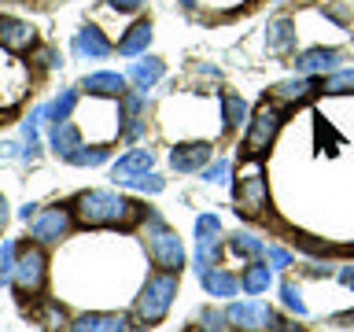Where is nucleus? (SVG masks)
Returning a JSON list of instances; mask_svg holds the SVG:
<instances>
[{"label": "nucleus", "mask_w": 354, "mask_h": 332, "mask_svg": "<svg viewBox=\"0 0 354 332\" xmlns=\"http://www.w3.org/2000/svg\"><path fill=\"white\" fill-rule=\"evenodd\" d=\"M144 218L137 199H126L111 188H93L74 199V221L82 229H129Z\"/></svg>", "instance_id": "1"}, {"label": "nucleus", "mask_w": 354, "mask_h": 332, "mask_svg": "<svg viewBox=\"0 0 354 332\" xmlns=\"http://www.w3.org/2000/svg\"><path fill=\"white\" fill-rule=\"evenodd\" d=\"M177 295V273H151L148 281L140 284V295H137V310H133V317H137V329H151L159 325L166 317V310H170Z\"/></svg>", "instance_id": "2"}, {"label": "nucleus", "mask_w": 354, "mask_h": 332, "mask_svg": "<svg viewBox=\"0 0 354 332\" xmlns=\"http://www.w3.org/2000/svg\"><path fill=\"white\" fill-rule=\"evenodd\" d=\"M144 248H148V259L166 273H181L185 266V248L181 237L166 225L159 214H148V232H144Z\"/></svg>", "instance_id": "3"}, {"label": "nucleus", "mask_w": 354, "mask_h": 332, "mask_svg": "<svg viewBox=\"0 0 354 332\" xmlns=\"http://www.w3.org/2000/svg\"><path fill=\"white\" fill-rule=\"evenodd\" d=\"M270 207V185H266V166L259 159H248L240 166L236 181V214L243 218H262Z\"/></svg>", "instance_id": "4"}, {"label": "nucleus", "mask_w": 354, "mask_h": 332, "mask_svg": "<svg viewBox=\"0 0 354 332\" xmlns=\"http://www.w3.org/2000/svg\"><path fill=\"white\" fill-rule=\"evenodd\" d=\"M281 126H284V111L277 107V100H262L259 111L248 118V137H243L248 159H259L262 151H270L277 133H281Z\"/></svg>", "instance_id": "5"}, {"label": "nucleus", "mask_w": 354, "mask_h": 332, "mask_svg": "<svg viewBox=\"0 0 354 332\" xmlns=\"http://www.w3.org/2000/svg\"><path fill=\"white\" fill-rule=\"evenodd\" d=\"M44 281H48V255L41 251V243H33V248L19 251L15 255V273H11V284H15V292L22 299L37 295Z\"/></svg>", "instance_id": "6"}, {"label": "nucleus", "mask_w": 354, "mask_h": 332, "mask_svg": "<svg viewBox=\"0 0 354 332\" xmlns=\"http://www.w3.org/2000/svg\"><path fill=\"white\" fill-rule=\"evenodd\" d=\"M273 317L277 314L270 310V303H262V299H243V303H232L225 310L229 329H240V332H270Z\"/></svg>", "instance_id": "7"}, {"label": "nucleus", "mask_w": 354, "mask_h": 332, "mask_svg": "<svg viewBox=\"0 0 354 332\" xmlns=\"http://www.w3.org/2000/svg\"><path fill=\"white\" fill-rule=\"evenodd\" d=\"M30 89V71L19 59H11L8 48H0V107H11L26 96Z\"/></svg>", "instance_id": "8"}, {"label": "nucleus", "mask_w": 354, "mask_h": 332, "mask_svg": "<svg viewBox=\"0 0 354 332\" xmlns=\"http://www.w3.org/2000/svg\"><path fill=\"white\" fill-rule=\"evenodd\" d=\"M30 232L37 243H59L66 232H71V210H63V207L41 210V214L30 221Z\"/></svg>", "instance_id": "9"}, {"label": "nucleus", "mask_w": 354, "mask_h": 332, "mask_svg": "<svg viewBox=\"0 0 354 332\" xmlns=\"http://www.w3.org/2000/svg\"><path fill=\"white\" fill-rule=\"evenodd\" d=\"M218 240H221V218L218 214H199L196 218V266H214L218 259Z\"/></svg>", "instance_id": "10"}, {"label": "nucleus", "mask_w": 354, "mask_h": 332, "mask_svg": "<svg viewBox=\"0 0 354 332\" xmlns=\"http://www.w3.org/2000/svg\"><path fill=\"white\" fill-rule=\"evenodd\" d=\"M207 163H210V144L207 140H188V144H177L170 151V166L177 174H196V170H203Z\"/></svg>", "instance_id": "11"}, {"label": "nucleus", "mask_w": 354, "mask_h": 332, "mask_svg": "<svg viewBox=\"0 0 354 332\" xmlns=\"http://www.w3.org/2000/svg\"><path fill=\"white\" fill-rule=\"evenodd\" d=\"M33 37H37V30H33L30 22L11 19V15H0V48H8V52H26V48H33Z\"/></svg>", "instance_id": "12"}, {"label": "nucleus", "mask_w": 354, "mask_h": 332, "mask_svg": "<svg viewBox=\"0 0 354 332\" xmlns=\"http://www.w3.org/2000/svg\"><path fill=\"white\" fill-rule=\"evenodd\" d=\"M314 93H321V82H314V77H306V74L284 77V82L273 85V100H277V104H306Z\"/></svg>", "instance_id": "13"}, {"label": "nucleus", "mask_w": 354, "mask_h": 332, "mask_svg": "<svg viewBox=\"0 0 354 332\" xmlns=\"http://www.w3.org/2000/svg\"><path fill=\"white\" fill-rule=\"evenodd\" d=\"M151 166H155V151L151 148H133V151H126L115 166H111V177H115V185H122V181H129V177H137V174H148Z\"/></svg>", "instance_id": "14"}, {"label": "nucleus", "mask_w": 354, "mask_h": 332, "mask_svg": "<svg viewBox=\"0 0 354 332\" xmlns=\"http://www.w3.org/2000/svg\"><path fill=\"white\" fill-rule=\"evenodd\" d=\"M336 63H339V52H336V48H321V44H317V48H306V52L295 55V71L306 74V77L336 71Z\"/></svg>", "instance_id": "15"}, {"label": "nucleus", "mask_w": 354, "mask_h": 332, "mask_svg": "<svg viewBox=\"0 0 354 332\" xmlns=\"http://www.w3.org/2000/svg\"><path fill=\"white\" fill-rule=\"evenodd\" d=\"M66 332H126V317L107 314V310H88V314L74 317Z\"/></svg>", "instance_id": "16"}, {"label": "nucleus", "mask_w": 354, "mask_h": 332, "mask_svg": "<svg viewBox=\"0 0 354 332\" xmlns=\"http://www.w3.org/2000/svg\"><path fill=\"white\" fill-rule=\"evenodd\" d=\"M82 89L88 96H107V100H122L126 93V74L118 71H100V74H85Z\"/></svg>", "instance_id": "17"}, {"label": "nucleus", "mask_w": 354, "mask_h": 332, "mask_svg": "<svg viewBox=\"0 0 354 332\" xmlns=\"http://www.w3.org/2000/svg\"><path fill=\"white\" fill-rule=\"evenodd\" d=\"M196 273H199V284H203V292L207 295H214V299H232L236 295V288H240V281L232 273H225V270H214V266H196Z\"/></svg>", "instance_id": "18"}, {"label": "nucleus", "mask_w": 354, "mask_h": 332, "mask_svg": "<svg viewBox=\"0 0 354 332\" xmlns=\"http://www.w3.org/2000/svg\"><path fill=\"white\" fill-rule=\"evenodd\" d=\"M48 148H52L55 155H59L63 163H66L77 148H82V129H77L74 122H55L52 133H48Z\"/></svg>", "instance_id": "19"}, {"label": "nucleus", "mask_w": 354, "mask_h": 332, "mask_svg": "<svg viewBox=\"0 0 354 332\" xmlns=\"http://www.w3.org/2000/svg\"><path fill=\"white\" fill-rule=\"evenodd\" d=\"M74 52L82 55V59H107V55H111V41L96 26H82V30H77V37H74Z\"/></svg>", "instance_id": "20"}, {"label": "nucleus", "mask_w": 354, "mask_h": 332, "mask_svg": "<svg viewBox=\"0 0 354 332\" xmlns=\"http://www.w3.org/2000/svg\"><path fill=\"white\" fill-rule=\"evenodd\" d=\"M266 48L273 55H288L295 48V19H273L266 26Z\"/></svg>", "instance_id": "21"}, {"label": "nucleus", "mask_w": 354, "mask_h": 332, "mask_svg": "<svg viewBox=\"0 0 354 332\" xmlns=\"http://www.w3.org/2000/svg\"><path fill=\"white\" fill-rule=\"evenodd\" d=\"M240 288L248 295H266L273 288V266H266V259H254L240 277Z\"/></svg>", "instance_id": "22"}, {"label": "nucleus", "mask_w": 354, "mask_h": 332, "mask_svg": "<svg viewBox=\"0 0 354 332\" xmlns=\"http://www.w3.org/2000/svg\"><path fill=\"white\" fill-rule=\"evenodd\" d=\"M166 74V66H162V59H155V55H148V59H137L129 66V74H126V82H133L140 89V93H148V89L159 82V77Z\"/></svg>", "instance_id": "23"}, {"label": "nucleus", "mask_w": 354, "mask_h": 332, "mask_svg": "<svg viewBox=\"0 0 354 332\" xmlns=\"http://www.w3.org/2000/svg\"><path fill=\"white\" fill-rule=\"evenodd\" d=\"M148 44H151V22H133L126 37L118 41V55H140L148 52Z\"/></svg>", "instance_id": "24"}, {"label": "nucleus", "mask_w": 354, "mask_h": 332, "mask_svg": "<svg viewBox=\"0 0 354 332\" xmlns=\"http://www.w3.org/2000/svg\"><path fill=\"white\" fill-rule=\"evenodd\" d=\"M33 317H37V325H41V329H48V332L71 329V321H66V310H63L59 299H44V303L33 310Z\"/></svg>", "instance_id": "25"}, {"label": "nucleus", "mask_w": 354, "mask_h": 332, "mask_svg": "<svg viewBox=\"0 0 354 332\" xmlns=\"http://www.w3.org/2000/svg\"><path fill=\"white\" fill-rule=\"evenodd\" d=\"M229 251L236 255V259H248V262L266 259V243L259 237H251V232H232V237H229Z\"/></svg>", "instance_id": "26"}, {"label": "nucleus", "mask_w": 354, "mask_h": 332, "mask_svg": "<svg viewBox=\"0 0 354 332\" xmlns=\"http://www.w3.org/2000/svg\"><path fill=\"white\" fill-rule=\"evenodd\" d=\"M74 104H77V93H74V89H63V93L55 96L48 107H44V118H48L52 126H55V122H71V115H74Z\"/></svg>", "instance_id": "27"}, {"label": "nucleus", "mask_w": 354, "mask_h": 332, "mask_svg": "<svg viewBox=\"0 0 354 332\" xmlns=\"http://www.w3.org/2000/svg\"><path fill=\"white\" fill-rule=\"evenodd\" d=\"M221 107H225V129H240L243 122H248V104H243V96L236 93H229L225 100H221Z\"/></svg>", "instance_id": "28"}, {"label": "nucleus", "mask_w": 354, "mask_h": 332, "mask_svg": "<svg viewBox=\"0 0 354 332\" xmlns=\"http://www.w3.org/2000/svg\"><path fill=\"white\" fill-rule=\"evenodd\" d=\"M107 155H111L107 144H88V148L82 144V148H77L66 163H71V166H100V163H107Z\"/></svg>", "instance_id": "29"}, {"label": "nucleus", "mask_w": 354, "mask_h": 332, "mask_svg": "<svg viewBox=\"0 0 354 332\" xmlns=\"http://www.w3.org/2000/svg\"><path fill=\"white\" fill-rule=\"evenodd\" d=\"M321 89L332 96H343V93H354V66L351 71H332L325 82H321Z\"/></svg>", "instance_id": "30"}, {"label": "nucleus", "mask_w": 354, "mask_h": 332, "mask_svg": "<svg viewBox=\"0 0 354 332\" xmlns=\"http://www.w3.org/2000/svg\"><path fill=\"white\" fill-rule=\"evenodd\" d=\"M122 185H126V188H133V192H162V188H166V181H162V177L159 174H137V177H129V181H122Z\"/></svg>", "instance_id": "31"}, {"label": "nucleus", "mask_w": 354, "mask_h": 332, "mask_svg": "<svg viewBox=\"0 0 354 332\" xmlns=\"http://www.w3.org/2000/svg\"><path fill=\"white\" fill-rule=\"evenodd\" d=\"M15 243H11V240H4V243H0V288H4V284H11V273H15Z\"/></svg>", "instance_id": "32"}, {"label": "nucleus", "mask_w": 354, "mask_h": 332, "mask_svg": "<svg viewBox=\"0 0 354 332\" xmlns=\"http://www.w3.org/2000/svg\"><path fill=\"white\" fill-rule=\"evenodd\" d=\"M281 303L292 310V314H299V317L306 314V303H303V295H299L295 284H281Z\"/></svg>", "instance_id": "33"}, {"label": "nucleus", "mask_w": 354, "mask_h": 332, "mask_svg": "<svg viewBox=\"0 0 354 332\" xmlns=\"http://www.w3.org/2000/svg\"><path fill=\"white\" fill-rule=\"evenodd\" d=\"M203 177H207L210 185H225V181H229V163H225V159H218V163L203 166Z\"/></svg>", "instance_id": "34"}, {"label": "nucleus", "mask_w": 354, "mask_h": 332, "mask_svg": "<svg viewBox=\"0 0 354 332\" xmlns=\"http://www.w3.org/2000/svg\"><path fill=\"white\" fill-rule=\"evenodd\" d=\"M203 329H207V332H221V329H229L225 310H207V314H203Z\"/></svg>", "instance_id": "35"}, {"label": "nucleus", "mask_w": 354, "mask_h": 332, "mask_svg": "<svg viewBox=\"0 0 354 332\" xmlns=\"http://www.w3.org/2000/svg\"><path fill=\"white\" fill-rule=\"evenodd\" d=\"M266 262L277 266V270H284V266H292V251H284V248H266Z\"/></svg>", "instance_id": "36"}, {"label": "nucleus", "mask_w": 354, "mask_h": 332, "mask_svg": "<svg viewBox=\"0 0 354 332\" xmlns=\"http://www.w3.org/2000/svg\"><path fill=\"white\" fill-rule=\"evenodd\" d=\"M199 4H207L210 11H232V8H243L248 0H199Z\"/></svg>", "instance_id": "37"}, {"label": "nucleus", "mask_w": 354, "mask_h": 332, "mask_svg": "<svg viewBox=\"0 0 354 332\" xmlns=\"http://www.w3.org/2000/svg\"><path fill=\"white\" fill-rule=\"evenodd\" d=\"M140 133H144V118H129L126 126H122V137H126V140H137Z\"/></svg>", "instance_id": "38"}, {"label": "nucleus", "mask_w": 354, "mask_h": 332, "mask_svg": "<svg viewBox=\"0 0 354 332\" xmlns=\"http://www.w3.org/2000/svg\"><path fill=\"white\" fill-rule=\"evenodd\" d=\"M107 4L115 8V11H140L144 0H107Z\"/></svg>", "instance_id": "39"}, {"label": "nucleus", "mask_w": 354, "mask_h": 332, "mask_svg": "<svg viewBox=\"0 0 354 332\" xmlns=\"http://www.w3.org/2000/svg\"><path fill=\"white\" fill-rule=\"evenodd\" d=\"M339 281L347 288H354V266H339Z\"/></svg>", "instance_id": "40"}, {"label": "nucleus", "mask_w": 354, "mask_h": 332, "mask_svg": "<svg viewBox=\"0 0 354 332\" xmlns=\"http://www.w3.org/2000/svg\"><path fill=\"white\" fill-rule=\"evenodd\" d=\"M19 218L22 221H33V218H37V203H26V207L19 210Z\"/></svg>", "instance_id": "41"}, {"label": "nucleus", "mask_w": 354, "mask_h": 332, "mask_svg": "<svg viewBox=\"0 0 354 332\" xmlns=\"http://www.w3.org/2000/svg\"><path fill=\"white\" fill-rule=\"evenodd\" d=\"M4 221H8V199L0 196V225H4Z\"/></svg>", "instance_id": "42"}, {"label": "nucleus", "mask_w": 354, "mask_h": 332, "mask_svg": "<svg viewBox=\"0 0 354 332\" xmlns=\"http://www.w3.org/2000/svg\"><path fill=\"white\" fill-rule=\"evenodd\" d=\"M177 4H181V8H196L199 0H177Z\"/></svg>", "instance_id": "43"}, {"label": "nucleus", "mask_w": 354, "mask_h": 332, "mask_svg": "<svg viewBox=\"0 0 354 332\" xmlns=\"http://www.w3.org/2000/svg\"><path fill=\"white\" fill-rule=\"evenodd\" d=\"M188 332H207V329H188Z\"/></svg>", "instance_id": "44"}, {"label": "nucleus", "mask_w": 354, "mask_h": 332, "mask_svg": "<svg viewBox=\"0 0 354 332\" xmlns=\"http://www.w3.org/2000/svg\"><path fill=\"white\" fill-rule=\"evenodd\" d=\"M277 4H284V0H277Z\"/></svg>", "instance_id": "45"}]
</instances>
